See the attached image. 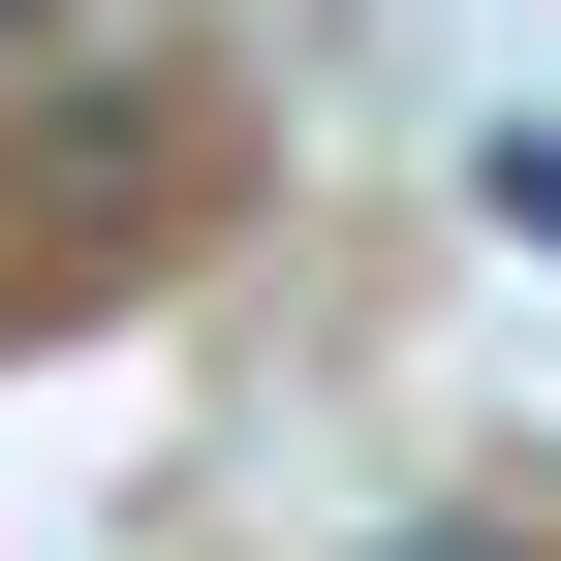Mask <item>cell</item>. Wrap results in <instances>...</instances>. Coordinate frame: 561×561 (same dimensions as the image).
Here are the masks:
<instances>
[{
  "label": "cell",
  "mask_w": 561,
  "mask_h": 561,
  "mask_svg": "<svg viewBox=\"0 0 561 561\" xmlns=\"http://www.w3.org/2000/svg\"><path fill=\"white\" fill-rule=\"evenodd\" d=\"M0 32H62V0H0Z\"/></svg>",
  "instance_id": "obj_2"
},
{
  "label": "cell",
  "mask_w": 561,
  "mask_h": 561,
  "mask_svg": "<svg viewBox=\"0 0 561 561\" xmlns=\"http://www.w3.org/2000/svg\"><path fill=\"white\" fill-rule=\"evenodd\" d=\"M375 561H530V530H375Z\"/></svg>",
  "instance_id": "obj_1"
}]
</instances>
